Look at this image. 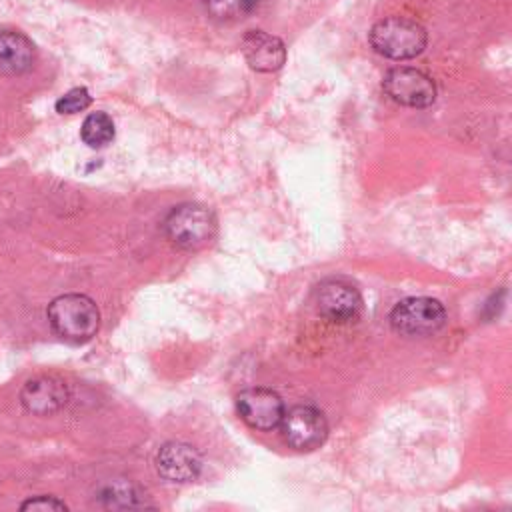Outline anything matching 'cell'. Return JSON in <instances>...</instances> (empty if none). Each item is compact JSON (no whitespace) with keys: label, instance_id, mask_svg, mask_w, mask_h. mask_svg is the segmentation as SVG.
<instances>
[{"label":"cell","instance_id":"1","mask_svg":"<svg viewBox=\"0 0 512 512\" xmlns=\"http://www.w3.org/2000/svg\"><path fill=\"white\" fill-rule=\"evenodd\" d=\"M48 324L56 336L70 344H84L92 340L100 328V310L86 294L56 296L46 310Z\"/></svg>","mask_w":512,"mask_h":512},{"label":"cell","instance_id":"2","mask_svg":"<svg viewBox=\"0 0 512 512\" xmlns=\"http://www.w3.org/2000/svg\"><path fill=\"white\" fill-rule=\"evenodd\" d=\"M370 46L384 58L410 60L422 54L428 36L422 24L406 16H388L370 28Z\"/></svg>","mask_w":512,"mask_h":512},{"label":"cell","instance_id":"3","mask_svg":"<svg viewBox=\"0 0 512 512\" xmlns=\"http://www.w3.org/2000/svg\"><path fill=\"white\" fill-rule=\"evenodd\" d=\"M166 238L180 250H200L216 236V216L202 204L184 202L164 218Z\"/></svg>","mask_w":512,"mask_h":512},{"label":"cell","instance_id":"4","mask_svg":"<svg viewBox=\"0 0 512 512\" xmlns=\"http://www.w3.org/2000/svg\"><path fill=\"white\" fill-rule=\"evenodd\" d=\"M446 322L440 300L430 296H410L400 300L390 312V326L404 338H422L438 332Z\"/></svg>","mask_w":512,"mask_h":512},{"label":"cell","instance_id":"5","mask_svg":"<svg viewBox=\"0 0 512 512\" xmlns=\"http://www.w3.org/2000/svg\"><path fill=\"white\" fill-rule=\"evenodd\" d=\"M382 88L390 100L408 108H428L436 100L434 80L410 66H396L384 74Z\"/></svg>","mask_w":512,"mask_h":512},{"label":"cell","instance_id":"6","mask_svg":"<svg viewBox=\"0 0 512 512\" xmlns=\"http://www.w3.org/2000/svg\"><path fill=\"white\" fill-rule=\"evenodd\" d=\"M280 430L288 446L298 452L316 450L328 438V422L324 414L314 406L300 404L284 412Z\"/></svg>","mask_w":512,"mask_h":512},{"label":"cell","instance_id":"7","mask_svg":"<svg viewBox=\"0 0 512 512\" xmlns=\"http://www.w3.org/2000/svg\"><path fill=\"white\" fill-rule=\"evenodd\" d=\"M238 416L254 430H274L280 426L286 412L284 400L270 388H246L236 396Z\"/></svg>","mask_w":512,"mask_h":512},{"label":"cell","instance_id":"8","mask_svg":"<svg viewBox=\"0 0 512 512\" xmlns=\"http://www.w3.org/2000/svg\"><path fill=\"white\" fill-rule=\"evenodd\" d=\"M316 310L330 322H350L362 310L360 292L340 278H328L316 288Z\"/></svg>","mask_w":512,"mask_h":512},{"label":"cell","instance_id":"9","mask_svg":"<svg viewBox=\"0 0 512 512\" xmlns=\"http://www.w3.org/2000/svg\"><path fill=\"white\" fill-rule=\"evenodd\" d=\"M154 466L160 478H164L166 482L186 484L200 476L204 462L200 452L192 444L170 440L158 448Z\"/></svg>","mask_w":512,"mask_h":512},{"label":"cell","instance_id":"10","mask_svg":"<svg viewBox=\"0 0 512 512\" xmlns=\"http://www.w3.org/2000/svg\"><path fill=\"white\" fill-rule=\"evenodd\" d=\"M68 402V386L58 376L30 378L20 390V404L28 414L50 416Z\"/></svg>","mask_w":512,"mask_h":512},{"label":"cell","instance_id":"11","mask_svg":"<svg viewBox=\"0 0 512 512\" xmlns=\"http://www.w3.org/2000/svg\"><path fill=\"white\" fill-rule=\"evenodd\" d=\"M240 50L248 66L256 72H276L286 62L284 42L278 36L268 34L264 30H248L242 36Z\"/></svg>","mask_w":512,"mask_h":512},{"label":"cell","instance_id":"12","mask_svg":"<svg viewBox=\"0 0 512 512\" xmlns=\"http://www.w3.org/2000/svg\"><path fill=\"white\" fill-rule=\"evenodd\" d=\"M36 48L32 40L18 30H0V74L20 76L32 70Z\"/></svg>","mask_w":512,"mask_h":512},{"label":"cell","instance_id":"13","mask_svg":"<svg viewBox=\"0 0 512 512\" xmlns=\"http://www.w3.org/2000/svg\"><path fill=\"white\" fill-rule=\"evenodd\" d=\"M268 2L270 0H204L208 14L220 22L244 20L262 10Z\"/></svg>","mask_w":512,"mask_h":512},{"label":"cell","instance_id":"14","mask_svg":"<svg viewBox=\"0 0 512 512\" xmlns=\"http://www.w3.org/2000/svg\"><path fill=\"white\" fill-rule=\"evenodd\" d=\"M80 138L90 148H104L114 140V122L106 112H92L84 118Z\"/></svg>","mask_w":512,"mask_h":512},{"label":"cell","instance_id":"15","mask_svg":"<svg viewBox=\"0 0 512 512\" xmlns=\"http://www.w3.org/2000/svg\"><path fill=\"white\" fill-rule=\"evenodd\" d=\"M104 506L108 508H138L142 506V500H140V494L138 490L134 488V484H130L128 480L124 478H118V480H112L108 482L102 490H100V496Z\"/></svg>","mask_w":512,"mask_h":512},{"label":"cell","instance_id":"16","mask_svg":"<svg viewBox=\"0 0 512 512\" xmlns=\"http://www.w3.org/2000/svg\"><path fill=\"white\" fill-rule=\"evenodd\" d=\"M90 102H92L90 92L86 88L78 86V88L68 90L66 94H62L56 100V112H60V114H78V112H84L90 106Z\"/></svg>","mask_w":512,"mask_h":512},{"label":"cell","instance_id":"17","mask_svg":"<svg viewBox=\"0 0 512 512\" xmlns=\"http://www.w3.org/2000/svg\"><path fill=\"white\" fill-rule=\"evenodd\" d=\"M22 510H68V506L56 496H34L20 504Z\"/></svg>","mask_w":512,"mask_h":512}]
</instances>
